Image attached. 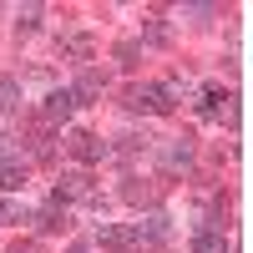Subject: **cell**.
Wrapping results in <instances>:
<instances>
[{
    "label": "cell",
    "instance_id": "obj_1",
    "mask_svg": "<svg viewBox=\"0 0 253 253\" xmlns=\"http://www.w3.org/2000/svg\"><path fill=\"white\" fill-rule=\"evenodd\" d=\"M126 107L132 112H172V91L167 86H132L126 91Z\"/></svg>",
    "mask_w": 253,
    "mask_h": 253
},
{
    "label": "cell",
    "instance_id": "obj_2",
    "mask_svg": "<svg viewBox=\"0 0 253 253\" xmlns=\"http://www.w3.org/2000/svg\"><path fill=\"white\" fill-rule=\"evenodd\" d=\"M81 198H91V177H86V172H66V177L56 182V193H51V203H61V208H66V203H81Z\"/></svg>",
    "mask_w": 253,
    "mask_h": 253
},
{
    "label": "cell",
    "instance_id": "obj_3",
    "mask_svg": "<svg viewBox=\"0 0 253 253\" xmlns=\"http://www.w3.org/2000/svg\"><path fill=\"white\" fill-rule=\"evenodd\" d=\"M76 112V96H71V86H61V91H51L46 96V122H66Z\"/></svg>",
    "mask_w": 253,
    "mask_h": 253
},
{
    "label": "cell",
    "instance_id": "obj_4",
    "mask_svg": "<svg viewBox=\"0 0 253 253\" xmlns=\"http://www.w3.org/2000/svg\"><path fill=\"white\" fill-rule=\"evenodd\" d=\"M132 233H137V243H162L167 238V213H147Z\"/></svg>",
    "mask_w": 253,
    "mask_h": 253
},
{
    "label": "cell",
    "instance_id": "obj_5",
    "mask_svg": "<svg viewBox=\"0 0 253 253\" xmlns=\"http://www.w3.org/2000/svg\"><path fill=\"white\" fill-rule=\"evenodd\" d=\"M96 243H107V248H137V233H132V228H117V223H101Z\"/></svg>",
    "mask_w": 253,
    "mask_h": 253
},
{
    "label": "cell",
    "instance_id": "obj_6",
    "mask_svg": "<svg viewBox=\"0 0 253 253\" xmlns=\"http://www.w3.org/2000/svg\"><path fill=\"white\" fill-rule=\"evenodd\" d=\"M101 152H107V147H101L91 132H71V157H76V162H96Z\"/></svg>",
    "mask_w": 253,
    "mask_h": 253
},
{
    "label": "cell",
    "instance_id": "obj_7",
    "mask_svg": "<svg viewBox=\"0 0 253 253\" xmlns=\"http://www.w3.org/2000/svg\"><path fill=\"white\" fill-rule=\"evenodd\" d=\"M193 253H228V233L223 228H203L193 238Z\"/></svg>",
    "mask_w": 253,
    "mask_h": 253
},
{
    "label": "cell",
    "instance_id": "obj_8",
    "mask_svg": "<svg viewBox=\"0 0 253 253\" xmlns=\"http://www.w3.org/2000/svg\"><path fill=\"white\" fill-rule=\"evenodd\" d=\"M101 91H107V76H101V71H86V76L71 86V96H76V101H81V96H101Z\"/></svg>",
    "mask_w": 253,
    "mask_h": 253
},
{
    "label": "cell",
    "instance_id": "obj_9",
    "mask_svg": "<svg viewBox=\"0 0 253 253\" xmlns=\"http://www.w3.org/2000/svg\"><path fill=\"white\" fill-rule=\"evenodd\" d=\"M61 218H66V208H61V203H51V208H41L36 228H41V233H56V228H61Z\"/></svg>",
    "mask_w": 253,
    "mask_h": 253
},
{
    "label": "cell",
    "instance_id": "obj_10",
    "mask_svg": "<svg viewBox=\"0 0 253 253\" xmlns=\"http://www.w3.org/2000/svg\"><path fill=\"white\" fill-rule=\"evenodd\" d=\"M15 107H20V86L10 76H0V112H15Z\"/></svg>",
    "mask_w": 253,
    "mask_h": 253
},
{
    "label": "cell",
    "instance_id": "obj_11",
    "mask_svg": "<svg viewBox=\"0 0 253 253\" xmlns=\"http://www.w3.org/2000/svg\"><path fill=\"white\" fill-rule=\"evenodd\" d=\"M223 101H228V96H223L218 86H208V91H203V117H223Z\"/></svg>",
    "mask_w": 253,
    "mask_h": 253
},
{
    "label": "cell",
    "instance_id": "obj_12",
    "mask_svg": "<svg viewBox=\"0 0 253 253\" xmlns=\"http://www.w3.org/2000/svg\"><path fill=\"white\" fill-rule=\"evenodd\" d=\"M187 157H193V147H187V137H182L177 147H167V162H172V167H182Z\"/></svg>",
    "mask_w": 253,
    "mask_h": 253
},
{
    "label": "cell",
    "instance_id": "obj_13",
    "mask_svg": "<svg viewBox=\"0 0 253 253\" xmlns=\"http://www.w3.org/2000/svg\"><path fill=\"white\" fill-rule=\"evenodd\" d=\"M117 56H122V61H126V66H132V61H137V56H142V46H137V41H122V46H117Z\"/></svg>",
    "mask_w": 253,
    "mask_h": 253
},
{
    "label": "cell",
    "instance_id": "obj_14",
    "mask_svg": "<svg viewBox=\"0 0 253 253\" xmlns=\"http://www.w3.org/2000/svg\"><path fill=\"white\" fill-rule=\"evenodd\" d=\"M147 41H157V46H162V41H167V26H162V20L152 15V20H147Z\"/></svg>",
    "mask_w": 253,
    "mask_h": 253
},
{
    "label": "cell",
    "instance_id": "obj_15",
    "mask_svg": "<svg viewBox=\"0 0 253 253\" xmlns=\"http://www.w3.org/2000/svg\"><path fill=\"white\" fill-rule=\"evenodd\" d=\"M66 51H71L76 61H86V56H91V41H81V36H76V41H71V46H66Z\"/></svg>",
    "mask_w": 253,
    "mask_h": 253
}]
</instances>
